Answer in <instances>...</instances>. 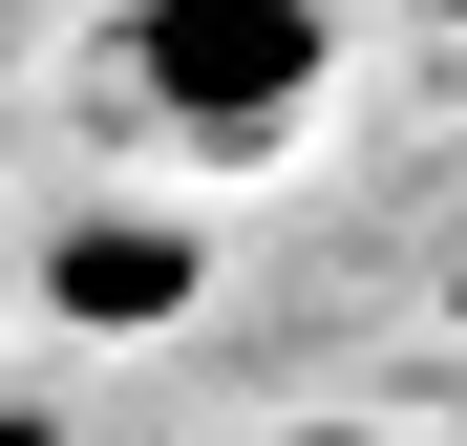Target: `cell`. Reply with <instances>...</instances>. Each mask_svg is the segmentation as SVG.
<instances>
[{"mask_svg":"<svg viewBox=\"0 0 467 446\" xmlns=\"http://www.w3.org/2000/svg\"><path fill=\"white\" fill-rule=\"evenodd\" d=\"M319 86H340L319 0H128V107L192 128V149H276Z\"/></svg>","mask_w":467,"mask_h":446,"instance_id":"1","label":"cell"},{"mask_svg":"<svg viewBox=\"0 0 467 446\" xmlns=\"http://www.w3.org/2000/svg\"><path fill=\"white\" fill-rule=\"evenodd\" d=\"M297 446H361V425H297Z\"/></svg>","mask_w":467,"mask_h":446,"instance_id":"3","label":"cell"},{"mask_svg":"<svg viewBox=\"0 0 467 446\" xmlns=\"http://www.w3.org/2000/svg\"><path fill=\"white\" fill-rule=\"evenodd\" d=\"M43 297L107 319V340H149V319L192 297V234H171V213H64V234H43Z\"/></svg>","mask_w":467,"mask_h":446,"instance_id":"2","label":"cell"}]
</instances>
